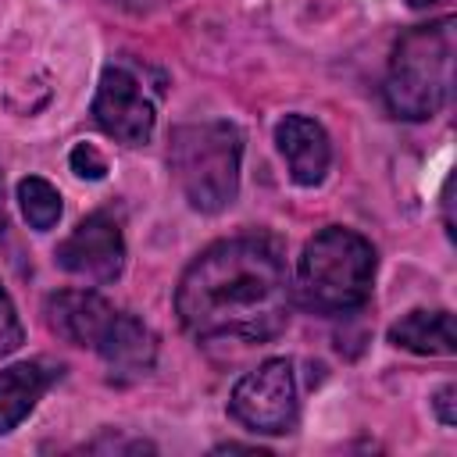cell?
Listing matches in <instances>:
<instances>
[{"mask_svg":"<svg viewBox=\"0 0 457 457\" xmlns=\"http://www.w3.org/2000/svg\"><path fill=\"white\" fill-rule=\"evenodd\" d=\"M411 7H428V4H436V0H407Z\"/></svg>","mask_w":457,"mask_h":457,"instance_id":"obj_17","label":"cell"},{"mask_svg":"<svg viewBox=\"0 0 457 457\" xmlns=\"http://www.w3.org/2000/svg\"><path fill=\"white\" fill-rule=\"evenodd\" d=\"M375 246L343 225L314 232L296 264V296L314 314H350L368 303L375 289Z\"/></svg>","mask_w":457,"mask_h":457,"instance_id":"obj_3","label":"cell"},{"mask_svg":"<svg viewBox=\"0 0 457 457\" xmlns=\"http://www.w3.org/2000/svg\"><path fill=\"white\" fill-rule=\"evenodd\" d=\"M453 403H457V386H439L436 389V396H432V407H436V418H439V425L443 428H453L457 425V411H453Z\"/></svg>","mask_w":457,"mask_h":457,"instance_id":"obj_16","label":"cell"},{"mask_svg":"<svg viewBox=\"0 0 457 457\" xmlns=\"http://www.w3.org/2000/svg\"><path fill=\"white\" fill-rule=\"evenodd\" d=\"M93 118H96L100 132H107L121 146L150 143L154 125H157L154 100L143 93L139 79L125 68H114V64L100 75V86L93 96Z\"/></svg>","mask_w":457,"mask_h":457,"instance_id":"obj_7","label":"cell"},{"mask_svg":"<svg viewBox=\"0 0 457 457\" xmlns=\"http://www.w3.org/2000/svg\"><path fill=\"white\" fill-rule=\"evenodd\" d=\"M275 146L286 157L289 179L296 186H318L332 164L328 132L307 114H286L275 125Z\"/></svg>","mask_w":457,"mask_h":457,"instance_id":"obj_9","label":"cell"},{"mask_svg":"<svg viewBox=\"0 0 457 457\" xmlns=\"http://www.w3.org/2000/svg\"><path fill=\"white\" fill-rule=\"evenodd\" d=\"M296 375L286 357H271L246 371L228 396V414L257 432V436H282L296 421Z\"/></svg>","mask_w":457,"mask_h":457,"instance_id":"obj_5","label":"cell"},{"mask_svg":"<svg viewBox=\"0 0 457 457\" xmlns=\"http://www.w3.org/2000/svg\"><path fill=\"white\" fill-rule=\"evenodd\" d=\"M68 164H71V171H75L79 179H89V182H96V179L107 175V161H104V154H100L93 143H79V146L68 154Z\"/></svg>","mask_w":457,"mask_h":457,"instance_id":"obj_15","label":"cell"},{"mask_svg":"<svg viewBox=\"0 0 457 457\" xmlns=\"http://www.w3.org/2000/svg\"><path fill=\"white\" fill-rule=\"evenodd\" d=\"M96 353L107 364L111 378H118V382L143 378L157 361V336L150 332V325H143L139 318L121 311L114 328L107 332V339L100 343Z\"/></svg>","mask_w":457,"mask_h":457,"instance_id":"obj_11","label":"cell"},{"mask_svg":"<svg viewBox=\"0 0 457 457\" xmlns=\"http://www.w3.org/2000/svg\"><path fill=\"white\" fill-rule=\"evenodd\" d=\"M389 343L421 357H450L457 353V332H453V314L446 307H418L407 311L400 321L389 325Z\"/></svg>","mask_w":457,"mask_h":457,"instance_id":"obj_12","label":"cell"},{"mask_svg":"<svg viewBox=\"0 0 457 457\" xmlns=\"http://www.w3.org/2000/svg\"><path fill=\"white\" fill-rule=\"evenodd\" d=\"M293 307L282 246L271 236H232L207 246L179 278L175 314L196 339L268 343Z\"/></svg>","mask_w":457,"mask_h":457,"instance_id":"obj_1","label":"cell"},{"mask_svg":"<svg viewBox=\"0 0 457 457\" xmlns=\"http://www.w3.org/2000/svg\"><path fill=\"white\" fill-rule=\"evenodd\" d=\"M18 207H21V218H25L32 228L46 232V228H54L57 218H61V193H57L46 179L25 175V179L18 182Z\"/></svg>","mask_w":457,"mask_h":457,"instance_id":"obj_13","label":"cell"},{"mask_svg":"<svg viewBox=\"0 0 457 457\" xmlns=\"http://www.w3.org/2000/svg\"><path fill=\"white\" fill-rule=\"evenodd\" d=\"M453 54L457 21L436 18L428 25L407 29L389 57L386 71V107L403 121H425L439 114L453 93Z\"/></svg>","mask_w":457,"mask_h":457,"instance_id":"obj_2","label":"cell"},{"mask_svg":"<svg viewBox=\"0 0 457 457\" xmlns=\"http://www.w3.org/2000/svg\"><path fill=\"white\" fill-rule=\"evenodd\" d=\"M118 307L93 289H61L46 300V325L71 346H89L93 353L118 321Z\"/></svg>","mask_w":457,"mask_h":457,"instance_id":"obj_8","label":"cell"},{"mask_svg":"<svg viewBox=\"0 0 457 457\" xmlns=\"http://www.w3.org/2000/svg\"><path fill=\"white\" fill-rule=\"evenodd\" d=\"M243 136L232 121L179 125L168 139V168L186 204L204 214L225 211L239 193Z\"/></svg>","mask_w":457,"mask_h":457,"instance_id":"obj_4","label":"cell"},{"mask_svg":"<svg viewBox=\"0 0 457 457\" xmlns=\"http://www.w3.org/2000/svg\"><path fill=\"white\" fill-rule=\"evenodd\" d=\"M57 378H61V364H54L46 357L18 361V364L4 368L0 371V432L18 428Z\"/></svg>","mask_w":457,"mask_h":457,"instance_id":"obj_10","label":"cell"},{"mask_svg":"<svg viewBox=\"0 0 457 457\" xmlns=\"http://www.w3.org/2000/svg\"><path fill=\"white\" fill-rule=\"evenodd\" d=\"M57 268L89 286L114 282L125 268V236L118 218L107 211L86 214L71 228V236L57 246Z\"/></svg>","mask_w":457,"mask_h":457,"instance_id":"obj_6","label":"cell"},{"mask_svg":"<svg viewBox=\"0 0 457 457\" xmlns=\"http://www.w3.org/2000/svg\"><path fill=\"white\" fill-rule=\"evenodd\" d=\"M25 339V328H21V318H18V307L14 300L7 296V289L0 286V357L14 353Z\"/></svg>","mask_w":457,"mask_h":457,"instance_id":"obj_14","label":"cell"}]
</instances>
